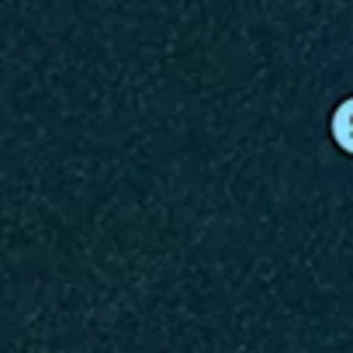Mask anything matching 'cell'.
<instances>
[{
  "instance_id": "6da1fadb",
  "label": "cell",
  "mask_w": 353,
  "mask_h": 353,
  "mask_svg": "<svg viewBox=\"0 0 353 353\" xmlns=\"http://www.w3.org/2000/svg\"><path fill=\"white\" fill-rule=\"evenodd\" d=\"M329 132H332V142L346 156H353V97H346L343 104H336L332 121H329Z\"/></svg>"
}]
</instances>
